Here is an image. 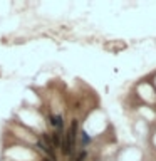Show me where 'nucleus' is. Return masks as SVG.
I'll return each mask as SVG.
<instances>
[{
  "instance_id": "f257e3e1",
  "label": "nucleus",
  "mask_w": 156,
  "mask_h": 161,
  "mask_svg": "<svg viewBox=\"0 0 156 161\" xmlns=\"http://www.w3.org/2000/svg\"><path fill=\"white\" fill-rule=\"evenodd\" d=\"M67 139L71 141V144L74 146V143H76V136H77V119H74L72 123H71V127H69V131H67Z\"/></svg>"
},
{
  "instance_id": "f03ea898",
  "label": "nucleus",
  "mask_w": 156,
  "mask_h": 161,
  "mask_svg": "<svg viewBox=\"0 0 156 161\" xmlns=\"http://www.w3.org/2000/svg\"><path fill=\"white\" fill-rule=\"evenodd\" d=\"M37 148H39V149H42L44 153H47V156L50 158V160H55V153H54V149H52V148H49L47 144L44 143V141H37Z\"/></svg>"
},
{
  "instance_id": "7ed1b4c3",
  "label": "nucleus",
  "mask_w": 156,
  "mask_h": 161,
  "mask_svg": "<svg viewBox=\"0 0 156 161\" xmlns=\"http://www.w3.org/2000/svg\"><path fill=\"white\" fill-rule=\"evenodd\" d=\"M49 119H50V124H52V126H54L57 131H61V129H62V124H64V121H62V116H59V114H57V116H54V114H52Z\"/></svg>"
},
{
  "instance_id": "20e7f679",
  "label": "nucleus",
  "mask_w": 156,
  "mask_h": 161,
  "mask_svg": "<svg viewBox=\"0 0 156 161\" xmlns=\"http://www.w3.org/2000/svg\"><path fill=\"white\" fill-rule=\"evenodd\" d=\"M61 131H54V133L50 134V141H52V146L54 148H59L61 146V143H62V139H61Z\"/></svg>"
},
{
  "instance_id": "39448f33",
  "label": "nucleus",
  "mask_w": 156,
  "mask_h": 161,
  "mask_svg": "<svg viewBox=\"0 0 156 161\" xmlns=\"http://www.w3.org/2000/svg\"><path fill=\"white\" fill-rule=\"evenodd\" d=\"M61 146H62V153L66 154V156L72 153V144H71V141L67 139V136H66V139L61 143Z\"/></svg>"
},
{
  "instance_id": "423d86ee",
  "label": "nucleus",
  "mask_w": 156,
  "mask_h": 161,
  "mask_svg": "<svg viewBox=\"0 0 156 161\" xmlns=\"http://www.w3.org/2000/svg\"><path fill=\"white\" fill-rule=\"evenodd\" d=\"M82 143H84V144H89V143H91V138H89L87 136V133H86V131H82Z\"/></svg>"
},
{
  "instance_id": "0eeeda50",
  "label": "nucleus",
  "mask_w": 156,
  "mask_h": 161,
  "mask_svg": "<svg viewBox=\"0 0 156 161\" xmlns=\"http://www.w3.org/2000/svg\"><path fill=\"white\" fill-rule=\"evenodd\" d=\"M86 151H81V153H79V156H77V158H76V161H84L86 160Z\"/></svg>"
},
{
  "instance_id": "6e6552de",
  "label": "nucleus",
  "mask_w": 156,
  "mask_h": 161,
  "mask_svg": "<svg viewBox=\"0 0 156 161\" xmlns=\"http://www.w3.org/2000/svg\"><path fill=\"white\" fill-rule=\"evenodd\" d=\"M42 161H50V160H47V158H44V160H42Z\"/></svg>"
}]
</instances>
